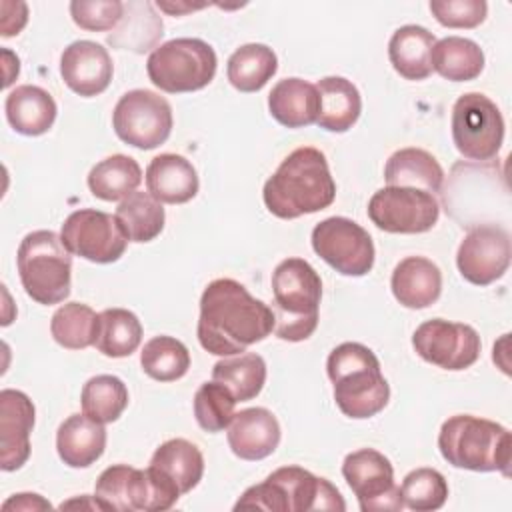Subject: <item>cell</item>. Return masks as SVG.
I'll return each mask as SVG.
<instances>
[{"label": "cell", "instance_id": "cell-1", "mask_svg": "<svg viewBox=\"0 0 512 512\" xmlns=\"http://www.w3.org/2000/svg\"><path fill=\"white\" fill-rule=\"evenodd\" d=\"M274 332V312L238 280H212L200 298L196 336L216 356H234Z\"/></svg>", "mask_w": 512, "mask_h": 512}, {"label": "cell", "instance_id": "cell-2", "mask_svg": "<svg viewBox=\"0 0 512 512\" xmlns=\"http://www.w3.org/2000/svg\"><path fill=\"white\" fill-rule=\"evenodd\" d=\"M262 198L268 212L282 220L328 208L336 198V182L326 156L312 146L292 150L266 180Z\"/></svg>", "mask_w": 512, "mask_h": 512}, {"label": "cell", "instance_id": "cell-3", "mask_svg": "<svg viewBox=\"0 0 512 512\" xmlns=\"http://www.w3.org/2000/svg\"><path fill=\"white\" fill-rule=\"evenodd\" d=\"M326 372L334 384V400L340 412L354 420L372 418L390 400V386L376 354L360 342L338 344L326 360Z\"/></svg>", "mask_w": 512, "mask_h": 512}, {"label": "cell", "instance_id": "cell-4", "mask_svg": "<svg viewBox=\"0 0 512 512\" xmlns=\"http://www.w3.org/2000/svg\"><path fill=\"white\" fill-rule=\"evenodd\" d=\"M438 448L454 468L510 474V432L488 418L472 414L450 416L440 428Z\"/></svg>", "mask_w": 512, "mask_h": 512}, {"label": "cell", "instance_id": "cell-5", "mask_svg": "<svg viewBox=\"0 0 512 512\" xmlns=\"http://www.w3.org/2000/svg\"><path fill=\"white\" fill-rule=\"evenodd\" d=\"M274 334L280 340L302 342L318 326L322 280L304 258H286L272 272Z\"/></svg>", "mask_w": 512, "mask_h": 512}, {"label": "cell", "instance_id": "cell-6", "mask_svg": "<svg viewBox=\"0 0 512 512\" xmlns=\"http://www.w3.org/2000/svg\"><path fill=\"white\" fill-rule=\"evenodd\" d=\"M270 510V512H312L346 510L338 488L326 478L314 476L300 466H282L264 482L250 486L234 510Z\"/></svg>", "mask_w": 512, "mask_h": 512}, {"label": "cell", "instance_id": "cell-7", "mask_svg": "<svg viewBox=\"0 0 512 512\" xmlns=\"http://www.w3.org/2000/svg\"><path fill=\"white\" fill-rule=\"evenodd\" d=\"M16 268L24 292L38 304H60L70 296L72 256L52 230H34L18 246Z\"/></svg>", "mask_w": 512, "mask_h": 512}, {"label": "cell", "instance_id": "cell-8", "mask_svg": "<svg viewBox=\"0 0 512 512\" xmlns=\"http://www.w3.org/2000/svg\"><path fill=\"white\" fill-rule=\"evenodd\" d=\"M214 48L200 38H174L152 50L146 60L150 82L168 94L196 92L216 76Z\"/></svg>", "mask_w": 512, "mask_h": 512}, {"label": "cell", "instance_id": "cell-9", "mask_svg": "<svg viewBox=\"0 0 512 512\" xmlns=\"http://www.w3.org/2000/svg\"><path fill=\"white\" fill-rule=\"evenodd\" d=\"M94 496L104 510L162 512L172 508L182 494L152 466L140 470L128 464H114L98 476Z\"/></svg>", "mask_w": 512, "mask_h": 512}, {"label": "cell", "instance_id": "cell-10", "mask_svg": "<svg viewBox=\"0 0 512 512\" xmlns=\"http://www.w3.org/2000/svg\"><path fill=\"white\" fill-rule=\"evenodd\" d=\"M452 140L468 160H490L504 140V118L498 106L480 92L462 94L452 106Z\"/></svg>", "mask_w": 512, "mask_h": 512}, {"label": "cell", "instance_id": "cell-11", "mask_svg": "<svg viewBox=\"0 0 512 512\" xmlns=\"http://www.w3.org/2000/svg\"><path fill=\"white\" fill-rule=\"evenodd\" d=\"M172 106L152 90H130L120 96L112 112L116 136L140 150H152L164 144L172 132Z\"/></svg>", "mask_w": 512, "mask_h": 512}, {"label": "cell", "instance_id": "cell-12", "mask_svg": "<svg viewBox=\"0 0 512 512\" xmlns=\"http://www.w3.org/2000/svg\"><path fill=\"white\" fill-rule=\"evenodd\" d=\"M440 204L432 192L404 186H384L368 202V218L390 234H422L434 228Z\"/></svg>", "mask_w": 512, "mask_h": 512}, {"label": "cell", "instance_id": "cell-13", "mask_svg": "<svg viewBox=\"0 0 512 512\" xmlns=\"http://www.w3.org/2000/svg\"><path fill=\"white\" fill-rule=\"evenodd\" d=\"M310 240L314 252L344 276H364L374 266V242L370 234L350 218L330 216L318 222Z\"/></svg>", "mask_w": 512, "mask_h": 512}, {"label": "cell", "instance_id": "cell-14", "mask_svg": "<svg viewBox=\"0 0 512 512\" xmlns=\"http://www.w3.org/2000/svg\"><path fill=\"white\" fill-rule=\"evenodd\" d=\"M60 238L70 254L94 264L120 260L130 242L116 216L94 208L74 210L64 220Z\"/></svg>", "mask_w": 512, "mask_h": 512}, {"label": "cell", "instance_id": "cell-15", "mask_svg": "<svg viewBox=\"0 0 512 512\" xmlns=\"http://www.w3.org/2000/svg\"><path fill=\"white\" fill-rule=\"evenodd\" d=\"M416 354L442 370H466L480 356L478 332L462 322L432 318L422 322L412 334Z\"/></svg>", "mask_w": 512, "mask_h": 512}, {"label": "cell", "instance_id": "cell-16", "mask_svg": "<svg viewBox=\"0 0 512 512\" xmlns=\"http://www.w3.org/2000/svg\"><path fill=\"white\" fill-rule=\"evenodd\" d=\"M342 476L358 498L362 512L402 510L400 488L394 484L392 462L374 448L350 452L342 462Z\"/></svg>", "mask_w": 512, "mask_h": 512}, {"label": "cell", "instance_id": "cell-17", "mask_svg": "<svg viewBox=\"0 0 512 512\" xmlns=\"http://www.w3.org/2000/svg\"><path fill=\"white\" fill-rule=\"evenodd\" d=\"M510 234L498 224H480L466 232L456 252V266L464 280L488 286L510 266Z\"/></svg>", "mask_w": 512, "mask_h": 512}, {"label": "cell", "instance_id": "cell-18", "mask_svg": "<svg viewBox=\"0 0 512 512\" xmlns=\"http://www.w3.org/2000/svg\"><path fill=\"white\" fill-rule=\"evenodd\" d=\"M32 400L14 388L0 392V468L14 472L30 458V432L34 428Z\"/></svg>", "mask_w": 512, "mask_h": 512}, {"label": "cell", "instance_id": "cell-19", "mask_svg": "<svg viewBox=\"0 0 512 512\" xmlns=\"http://www.w3.org/2000/svg\"><path fill=\"white\" fill-rule=\"evenodd\" d=\"M60 74L72 92L92 98L110 86L114 64L102 44L92 40H76L68 44L60 56Z\"/></svg>", "mask_w": 512, "mask_h": 512}, {"label": "cell", "instance_id": "cell-20", "mask_svg": "<svg viewBox=\"0 0 512 512\" xmlns=\"http://www.w3.org/2000/svg\"><path fill=\"white\" fill-rule=\"evenodd\" d=\"M228 446L242 460H264L280 444V424L268 408H246L228 426Z\"/></svg>", "mask_w": 512, "mask_h": 512}, {"label": "cell", "instance_id": "cell-21", "mask_svg": "<svg viewBox=\"0 0 512 512\" xmlns=\"http://www.w3.org/2000/svg\"><path fill=\"white\" fill-rule=\"evenodd\" d=\"M390 288L402 306L412 310L428 308L440 298L442 272L424 256H408L396 264Z\"/></svg>", "mask_w": 512, "mask_h": 512}, {"label": "cell", "instance_id": "cell-22", "mask_svg": "<svg viewBox=\"0 0 512 512\" xmlns=\"http://www.w3.org/2000/svg\"><path fill=\"white\" fill-rule=\"evenodd\" d=\"M148 192L164 204L190 202L200 188L198 172L190 160L180 154H160L146 168Z\"/></svg>", "mask_w": 512, "mask_h": 512}, {"label": "cell", "instance_id": "cell-23", "mask_svg": "<svg viewBox=\"0 0 512 512\" xmlns=\"http://www.w3.org/2000/svg\"><path fill=\"white\" fill-rule=\"evenodd\" d=\"M106 448L104 424L82 414L68 416L56 432V450L60 460L70 468L92 466Z\"/></svg>", "mask_w": 512, "mask_h": 512}, {"label": "cell", "instance_id": "cell-24", "mask_svg": "<svg viewBox=\"0 0 512 512\" xmlns=\"http://www.w3.org/2000/svg\"><path fill=\"white\" fill-rule=\"evenodd\" d=\"M4 112L18 134L40 136L52 128L58 108L50 92L34 84H22L6 96Z\"/></svg>", "mask_w": 512, "mask_h": 512}, {"label": "cell", "instance_id": "cell-25", "mask_svg": "<svg viewBox=\"0 0 512 512\" xmlns=\"http://www.w3.org/2000/svg\"><path fill=\"white\" fill-rule=\"evenodd\" d=\"M268 110L272 118L286 128H304L314 124L320 112L316 84L302 78H284L276 82L268 94Z\"/></svg>", "mask_w": 512, "mask_h": 512}, {"label": "cell", "instance_id": "cell-26", "mask_svg": "<svg viewBox=\"0 0 512 512\" xmlns=\"http://www.w3.org/2000/svg\"><path fill=\"white\" fill-rule=\"evenodd\" d=\"M434 44V34L424 26H400L388 42V58L392 68L406 80H426L432 74Z\"/></svg>", "mask_w": 512, "mask_h": 512}, {"label": "cell", "instance_id": "cell-27", "mask_svg": "<svg viewBox=\"0 0 512 512\" xmlns=\"http://www.w3.org/2000/svg\"><path fill=\"white\" fill-rule=\"evenodd\" d=\"M320 96V112L316 124L328 132L350 130L362 112L358 88L342 76H326L316 84Z\"/></svg>", "mask_w": 512, "mask_h": 512}, {"label": "cell", "instance_id": "cell-28", "mask_svg": "<svg viewBox=\"0 0 512 512\" xmlns=\"http://www.w3.org/2000/svg\"><path fill=\"white\" fill-rule=\"evenodd\" d=\"M384 180L388 186L438 192L444 182V170L430 152L422 148H402L388 158Z\"/></svg>", "mask_w": 512, "mask_h": 512}, {"label": "cell", "instance_id": "cell-29", "mask_svg": "<svg viewBox=\"0 0 512 512\" xmlns=\"http://www.w3.org/2000/svg\"><path fill=\"white\" fill-rule=\"evenodd\" d=\"M148 466L166 476L180 494H186L202 480L204 456L190 440L172 438L154 450Z\"/></svg>", "mask_w": 512, "mask_h": 512}, {"label": "cell", "instance_id": "cell-30", "mask_svg": "<svg viewBox=\"0 0 512 512\" xmlns=\"http://www.w3.org/2000/svg\"><path fill=\"white\" fill-rule=\"evenodd\" d=\"M142 182V168L140 164L126 154H112L98 164L92 166L88 172V188L90 192L104 200L116 202L124 200L136 192Z\"/></svg>", "mask_w": 512, "mask_h": 512}, {"label": "cell", "instance_id": "cell-31", "mask_svg": "<svg viewBox=\"0 0 512 512\" xmlns=\"http://www.w3.org/2000/svg\"><path fill=\"white\" fill-rule=\"evenodd\" d=\"M278 70V58L266 44H244L232 52L226 66L228 82L240 92H258Z\"/></svg>", "mask_w": 512, "mask_h": 512}, {"label": "cell", "instance_id": "cell-32", "mask_svg": "<svg viewBox=\"0 0 512 512\" xmlns=\"http://www.w3.org/2000/svg\"><path fill=\"white\" fill-rule=\"evenodd\" d=\"M432 70L450 82H468L484 70L482 48L462 36H446L432 48Z\"/></svg>", "mask_w": 512, "mask_h": 512}, {"label": "cell", "instance_id": "cell-33", "mask_svg": "<svg viewBox=\"0 0 512 512\" xmlns=\"http://www.w3.org/2000/svg\"><path fill=\"white\" fill-rule=\"evenodd\" d=\"M142 342V324L126 308H106L98 314L94 346L108 358H124L136 352Z\"/></svg>", "mask_w": 512, "mask_h": 512}, {"label": "cell", "instance_id": "cell-34", "mask_svg": "<svg viewBox=\"0 0 512 512\" xmlns=\"http://www.w3.org/2000/svg\"><path fill=\"white\" fill-rule=\"evenodd\" d=\"M212 380L224 384L236 402L252 400L266 382V362L256 352L224 356L212 368Z\"/></svg>", "mask_w": 512, "mask_h": 512}, {"label": "cell", "instance_id": "cell-35", "mask_svg": "<svg viewBox=\"0 0 512 512\" xmlns=\"http://www.w3.org/2000/svg\"><path fill=\"white\" fill-rule=\"evenodd\" d=\"M116 220L130 242H150L164 230V208L150 192H134L120 200Z\"/></svg>", "mask_w": 512, "mask_h": 512}, {"label": "cell", "instance_id": "cell-36", "mask_svg": "<svg viewBox=\"0 0 512 512\" xmlns=\"http://www.w3.org/2000/svg\"><path fill=\"white\" fill-rule=\"evenodd\" d=\"M122 26L108 36V44L124 50H134L138 54L156 46L162 38V20L154 14L150 2H130L124 4Z\"/></svg>", "mask_w": 512, "mask_h": 512}, {"label": "cell", "instance_id": "cell-37", "mask_svg": "<svg viewBox=\"0 0 512 512\" xmlns=\"http://www.w3.org/2000/svg\"><path fill=\"white\" fill-rule=\"evenodd\" d=\"M82 412L100 422L110 424L122 416L128 406V388L126 384L112 374L92 376L80 392Z\"/></svg>", "mask_w": 512, "mask_h": 512}, {"label": "cell", "instance_id": "cell-38", "mask_svg": "<svg viewBox=\"0 0 512 512\" xmlns=\"http://www.w3.org/2000/svg\"><path fill=\"white\" fill-rule=\"evenodd\" d=\"M98 328V314L80 302L62 304L50 320V334L62 348L84 350L94 346Z\"/></svg>", "mask_w": 512, "mask_h": 512}, {"label": "cell", "instance_id": "cell-39", "mask_svg": "<svg viewBox=\"0 0 512 512\" xmlns=\"http://www.w3.org/2000/svg\"><path fill=\"white\" fill-rule=\"evenodd\" d=\"M140 366L146 376L158 382L180 380L190 368L188 348L172 336L150 338L140 352Z\"/></svg>", "mask_w": 512, "mask_h": 512}, {"label": "cell", "instance_id": "cell-40", "mask_svg": "<svg viewBox=\"0 0 512 512\" xmlns=\"http://www.w3.org/2000/svg\"><path fill=\"white\" fill-rule=\"evenodd\" d=\"M402 504L416 512L440 510L448 500V482L434 468H416L408 472L400 486Z\"/></svg>", "mask_w": 512, "mask_h": 512}, {"label": "cell", "instance_id": "cell-41", "mask_svg": "<svg viewBox=\"0 0 512 512\" xmlns=\"http://www.w3.org/2000/svg\"><path fill=\"white\" fill-rule=\"evenodd\" d=\"M234 406L236 398L232 392L216 380L200 384L194 394V418L202 430L212 434L230 426L236 414Z\"/></svg>", "mask_w": 512, "mask_h": 512}, {"label": "cell", "instance_id": "cell-42", "mask_svg": "<svg viewBox=\"0 0 512 512\" xmlns=\"http://www.w3.org/2000/svg\"><path fill=\"white\" fill-rule=\"evenodd\" d=\"M70 16L82 30L104 32L118 26L124 4L118 0H74L70 2Z\"/></svg>", "mask_w": 512, "mask_h": 512}, {"label": "cell", "instance_id": "cell-43", "mask_svg": "<svg viewBox=\"0 0 512 512\" xmlns=\"http://www.w3.org/2000/svg\"><path fill=\"white\" fill-rule=\"evenodd\" d=\"M430 12L446 28H476L486 20L484 0H432Z\"/></svg>", "mask_w": 512, "mask_h": 512}, {"label": "cell", "instance_id": "cell-44", "mask_svg": "<svg viewBox=\"0 0 512 512\" xmlns=\"http://www.w3.org/2000/svg\"><path fill=\"white\" fill-rule=\"evenodd\" d=\"M50 510L52 504L48 500H44L40 494H32V492H22V494H14L10 496L4 504L2 510Z\"/></svg>", "mask_w": 512, "mask_h": 512}, {"label": "cell", "instance_id": "cell-45", "mask_svg": "<svg viewBox=\"0 0 512 512\" xmlns=\"http://www.w3.org/2000/svg\"><path fill=\"white\" fill-rule=\"evenodd\" d=\"M204 6V4H202ZM202 6H190V4H176V6H172V4H168V2H158V8L160 10H164V12H170V14H182V12H190V10H198V8H202Z\"/></svg>", "mask_w": 512, "mask_h": 512}]
</instances>
